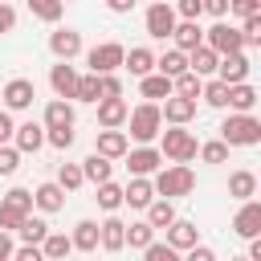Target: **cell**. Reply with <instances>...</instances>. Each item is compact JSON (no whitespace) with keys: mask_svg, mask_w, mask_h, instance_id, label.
Returning <instances> with one entry per match:
<instances>
[{"mask_svg":"<svg viewBox=\"0 0 261 261\" xmlns=\"http://www.w3.org/2000/svg\"><path fill=\"white\" fill-rule=\"evenodd\" d=\"M122 65H126V69H130L135 77H143V73H151V69H155V53L139 45V49H130V53H122Z\"/></svg>","mask_w":261,"mask_h":261,"instance_id":"29","label":"cell"},{"mask_svg":"<svg viewBox=\"0 0 261 261\" xmlns=\"http://www.w3.org/2000/svg\"><path fill=\"white\" fill-rule=\"evenodd\" d=\"M33 204H37L41 212H61V204H65V188H61V184H41V188L33 192Z\"/></svg>","mask_w":261,"mask_h":261,"instance_id":"23","label":"cell"},{"mask_svg":"<svg viewBox=\"0 0 261 261\" xmlns=\"http://www.w3.org/2000/svg\"><path fill=\"white\" fill-rule=\"evenodd\" d=\"M232 232L245 237V241H249V237H261V204H257L253 196L241 200V212L232 216Z\"/></svg>","mask_w":261,"mask_h":261,"instance_id":"10","label":"cell"},{"mask_svg":"<svg viewBox=\"0 0 261 261\" xmlns=\"http://www.w3.org/2000/svg\"><path fill=\"white\" fill-rule=\"evenodd\" d=\"M216 61H220V53H216V49H208L204 41H200L196 49H188V69H192V73H200V77H204V73H216Z\"/></svg>","mask_w":261,"mask_h":261,"instance_id":"21","label":"cell"},{"mask_svg":"<svg viewBox=\"0 0 261 261\" xmlns=\"http://www.w3.org/2000/svg\"><path fill=\"white\" fill-rule=\"evenodd\" d=\"M33 212V192H24V188H12L4 200H0V228L4 232H12L24 216Z\"/></svg>","mask_w":261,"mask_h":261,"instance_id":"5","label":"cell"},{"mask_svg":"<svg viewBox=\"0 0 261 261\" xmlns=\"http://www.w3.org/2000/svg\"><path fill=\"white\" fill-rule=\"evenodd\" d=\"M12 29H16V8H12L8 0H0V37L12 33Z\"/></svg>","mask_w":261,"mask_h":261,"instance_id":"49","label":"cell"},{"mask_svg":"<svg viewBox=\"0 0 261 261\" xmlns=\"http://www.w3.org/2000/svg\"><path fill=\"white\" fill-rule=\"evenodd\" d=\"M12 249H16V245H12V237L0 228V261H8V257H12Z\"/></svg>","mask_w":261,"mask_h":261,"instance_id":"54","label":"cell"},{"mask_svg":"<svg viewBox=\"0 0 261 261\" xmlns=\"http://www.w3.org/2000/svg\"><path fill=\"white\" fill-rule=\"evenodd\" d=\"M98 90H102V98H122V77L118 73H98Z\"/></svg>","mask_w":261,"mask_h":261,"instance_id":"44","label":"cell"},{"mask_svg":"<svg viewBox=\"0 0 261 261\" xmlns=\"http://www.w3.org/2000/svg\"><path fill=\"white\" fill-rule=\"evenodd\" d=\"M12 143H16V151H20V155L41 151V143H45V126H41V122H20V126L12 130Z\"/></svg>","mask_w":261,"mask_h":261,"instance_id":"19","label":"cell"},{"mask_svg":"<svg viewBox=\"0 0 261 261\" xmlns=\"http://www.w3.org/2000/svg\"><path fill=\"white\" fill-rule=\"evenodd\" d=\"M98 245H102L106 253H118V249H126V224H122L118 216H106V220L98 224Z\"/></svg>","mask_w":261,"mask_h":261,"instance_id":"15","label":"cell"},{"mask_svg":"<svg viewBox=\"0 0 261 261\" xmlns=\"http://www.w3.org/2000/svg\"><path fill=\"white\" fill-rule=\"evenodd\" d=\"M143 24H147V33H151L155 41H163V37H171V29H175V8H171V4H163V0H151V8H147V16H143Z\"/></svg>","mask_w":261,"mask_h":261,"instance_id":"7","label":"cell"},{"mask_svg":"<svg viewBox=\"0 0 261 261\" xmlns=\"http://www.w3.org/2000/svg\"><path fill=\"white\" fill-rule=\"evenodd\" d=\"M216 77L220 82H245L249 77V57H245V49H232V53H220V61H216Z\"/></svg>","mask_w":261,"mask_h":261,"instance_id":"11","label":"cell"},{"mask_svg":"<svg viewBox=\"0 0 261 261\" xmlns=\"http://www.w3.org/2000/svg\"><path fill=\"white\" fill-rule=\"evenodd\" d=\"M204 45H208V49H216V53H232V49H245V45H241V29H232L224 16H220V20H216V24L204 33Z\"/></svg>","mask_w":261,"mask_h":261,"instance_id":"8","label":"cell"},{"mask_svg":"<svg viewBox=\"0 0 261 261\" xmlns=\"http://www.w3.org/2000/svg\"><path fill=\"white\" fill-rule=\"evenodd\" d=\"M57 184H61L65 192L82 188V184H86V175H82V163H61V167H57Z\"/></svg>","mask_w":261,"mask_h":261,"instance_id":"40","label":"cell"},{"mask_svg":"<svg viewBox=\"0 0 261 261\" xmlns=\"http://www.w3.org/2000/svg\"><path fill=\"white\" fill-rule=\"evenodd\" d=\"M98 204H102L106 212H114V208L122 204V188L110 184V179H102V184H98Z\"/></svg>","mask_w":261,"mask_h":261,"instance_id":"41","label":"cell"},{"mask_svg":"<svg viewBox=\"0 0 261 261\" xmlns=\"http://www.w3.org/2000/svg\"><path fill=\"white\" fill-rule=\"evenodd\" d=\"M224 106H232V110H253V106H257V90H253L249 82H232Z\"/></svg>","mask_w":261,"mask_h":261,"instance_id":"30","label":"cell"},{"mask_svg":"<svg viewBox=\"0 0 261 261\" xmlns=\"http://www.w3.org/2000/svg\"><path fill=\"white\" fill-rule=\"evenodd\" d=\"M77 102H98L102 90H98V73H77V90H73Z\"/></svg>","mask_w":261,"mask_h":261,"instance_id":"37","label":"cell"},{"mask_svg":"<svg viewBox=\"0 0 261 261\" xmlns=\"http://www.w3.org/2000/svg\"><path fill=\"white\" fill-rule=\"evenodd\" d=\"M49 49H53L57 61H73V57L82 53V33H73V29H53V33H49Z\"/></svg>","mask_w":261,"mask_h":261,"instance_id":"12","label":"cell"},{"mask_svg":"<svg viewBox=\"0 0 261 261\" xmlns=\"http://www.w3.org/2000/svg\"><path fill=\"white\" fill-rule=\"evenodd\" d=\"M171 37H175V49H196L200 41H204V29H200V20H179L175 29H171Z\"/></svg>","mask_w":261,"mask_h":261,"instance_id":"24","label":"cell"},{"mask_svg":"<svg viewBox=\"0 0 261 261\" xmlns=\"http://www.w3.org/2000/svg\"><path fill=\"white\" fill-rule=\"evenodd\" d=\"M159 110H163V118H167V122L188 126V122L196 118V98H184V94H175V90H171V94L163 98V106H159Z\"/></svg>","mask_w":261,"mask_h":261,"instance_id":"13","label":"cell"},{"mask_svg":"<svg viewBox=\"0 0 261 261\" xmlns=\"http://www.w3.org/2000/svg\"><path fill=\"white\" fill-rule=\"evenodd\" d=\"M196 151H200L204 163H224V159H228V143H224V139H212V143H204V147H196Z\"/></svg>","mask_w":261,"mask_h":261,"instance_id":"43","label":"cell"},{"mask_svg":"<svg viewBox=\"0 0 261 261\" xmlns=\"http://www.w3.org/2000/svg\"><path fill=\"white\" fill-rule=\"evenodd\" d=\"M16 167H20V151L8 147V143H0V175H12Z\"/></svg>","mask_w":261,"mask_h":261,"instance_id":"46","label":"cell"},{"mask_svg":"<svg viewBox=\"0 0 261 261\" xmlns=\"http://www.w3.org/2000/svg\"><path fill=\"white\" fill-rule=\"evenodd\" d=\"M196 241H200V228H196L192 220H171V224H167V245H171L175 253L192 249Z\"/></svg>","mask_w":261,"mask_h":261,"instance_id":"20","label":"cell"},{"mask_svg":"<svg viewBox=\"0 0 261 261\" xmlns=\"http://www.w3.org/2000/svg\"><path fill=\"white\" fill-rule=\"evenodd\" d=\"M106 8H110V12H130L135 0H106Z\"/></svg>","mask_w":261,"mask_h":261,"instance_id":"55","label":"cell"},{"mask_svg":"<svg viewBox=\"0 0 261 261\" xmlns=\"http://www.w3.org/2000/svg\"><path fill=\"white\" fill-rule=\"evenodd\" d=\"M8 4H12V0H8Z\"/></svg>","mask_w":261,"mask_h":261,"instance_id":"56","label":"cell"},{"mask_svg":"<svg viewBox=\"0 0 261 261\" xmlns=\"http://www.w3.org/2000/svg\"><path fill=\"white\" fill-rule=\"evenodd\" d=\"M12 257H16V261H41V245H29V241H24L20 249H12Z\"/></svg>","mask_w":261,"mask_h":261,"instance_id":"51","label":"cell"},{"mask_svg":"<svg viewBox=\"0 0 261 261\" xmlns=\"http://www.w3.org/2000/svg\"><path fill=\"white\" fill-rule=\"evenodd\" d=\"M155 196H167V200H175V196H188V192H196V171L188 167V163H175V167H163V171H155Z\"/></svg>","mask_w":261,"mask_h":261,"instance_id":"2","label":"cell"},{"mask_svg":"<svg viewBox=\"0 0 261 261\" xmlns=\"http://www.w3.org/2000/svg\"><path fill=\"white\" fill-rule=\"evenodd\" d=\"M143 257L147 261H175V249L171 245H159V241H147L143 245Z\"/></svg>","mask_w":261,"mask_h":261,"instance_id":"45","label":"cell"},{"mask_svg":"<svg viewBox=\"0 0 261 261\" xmlns=\"http://www.w3.org/2000/svg\"><path fill=\"white\" fill-rule=\"evenodd\" d=\"M49 86H53L57 98H73V90H77V69H73L69 61H57V65L49 69Z\"/></svg>","mask_w":261,"mask_h":261,"instance_id":"16","label":"cell"},{"mask_svg":"<svg viewBox=\"0 0 261 261\" xmlns=\"http://www.w3.org/2000/svg\"><path fill=\"white\" fill-rule=\"evenodd\" d=\"M65 253H73V241H69L65 232H45V241H41V257L57 261V257H65Z\"/></svg>","mask_w":261,"mask_h":261,"instance_id":"33","label":"cell"},{"mask_svg":"<svg viewBox=\"0 0 261 261\" xmlns=\"http://www.w3.org/2000/svg\"><path fill=\"white\" fill-rule=\"evenodd\" d=\"M200 4H204V12H212L216 20H220V16H228V0H200Z\"/></svg>","mask_w":261,"mask_h":261,"instance_id":"52","label":"cell"},{"mask_svg":"<svg viewBox=\"0 0 261 261\" xmlns=\"http://www.w3.org/2000/svg\"><path fill=\"white\" fill-rule=\"evenodd\" d=\"M122 45L118 41H102V45H94L90 53H86V65H90V73H114L118 65H122Z\"/></svg>","mask_w":261,"mask_h":261,"instance_id":"6","label":"cell"},{"mask_svg":"<svg viewBox=\"0 0 261 261\" xmlns=\"http://www.w3.org/2000/svg\"><path fill=\"white\" fill-rule=\"evenodd\" d=\"M122 159H126V171H130V175H155V171H159V163H163V151H155V147H147V143H143L139 151H130V147H126V155H122Z\"/></svg>","mask_w":261,"mask_h":261,"instance_id":"9","label":"cell"},{"mask_svg":"<svg viewBox=\"0 0 261 261\" xmlns=\"http://www.w3.org/2000/svg\"><path fill=\"white\" fill-rule=\"evenodd\" d=\"M196 135L192 130H184L179 122H171V130H163V155L171 159V163H188V159H196Z\"/></svg>","mask_w":261,"mask_h":261,"instance_id":"4","label":"cell"},{"mask_svg":"<svg viewBox=\"0 0 261 261\" xmlns=\"http://www.w3.org/2000/svg\"><path fill=\"white\" fill-rule=\"evenodd\" d=\"M200 98H204L208 106H224V102H228V82H220V77H212L208 86H200Z\"/></svg>","mask_w":261,"mask_h":261,"instance_id":"39","label":"cell"},{"mask_svg":"<svg viewBox=\"0 0 261 261\" xmlns=\"http://www.w3.org/2000/svg\"><path fill=\"white\" fill-rule=\"evenodd\" d=\"M147 241H155V228H151L147 220H139V224H126V245H130V249H143Z\"/></svg>","mask_w":261,"mask_h":261,"instance_id":"42","label":"cell"},{"mask_svg":"<svg viewBox=\"0 0 261 261\" xmlns=\"http://www.w3.org/2000/svg\"><path fill=\"white\" fill-rule=\"evenodd\" d=\"M98 122L102 126H122L126 122V102L122 98H98Z\"/></svg>","mask_w":261,"mask_h":261,"instance_id":"25","label":"cell"},{"mask_svg":"<svg viewBox=\"0 0 261 261\" xmlns=\"http://www.w3.org/2000/svg\"><path fill=\"white\" fill-rule=\"evenodd\" d=\"M175 12H179L184 20H200V12H204V4H200V0H179V4H175Z\"/></svg>","mask_w":261,"mask_h":261,"instance_id":"50","label":"cell"},{"mask_svg":"<svg viewBox=\"0 0 261 261\" xmlns=\"http://www.w3.org/2000/svg\"><path fill=\"white\" fill-rule=\"evenodd\" d=\"M155 69H159V73H167V77H175V73H184V69H188V53H184V49H167L163 57H155Z\"/></svg>","mask_w":261,"mask_h":261,"instance_id":"34","label":"cell"},{"mask_svg":"<svg viewBox=\"0 0 261 261\" xmlns=\"http://www.w3.org/2000/svg\"><path fill=\"white\" fill-rule=\"evenodd\" d=\"M220 139L228 147H257L261 143V122L253 118V110H237L220 122Z\"/></svg>","mask_w":261,"mask_h":261,"instance_id":"1","label":"cell"},{"mask_svg":"<svg viewBox=\"0 0 261 261\" xmlns=\"http://www.w3.org/2000/svg\"><path fill=\"white\" fill-rule=\"evenodd\" d=\"M139 94H143V98H151V102H155V98H167V94H171V77H167V73H159V69H151V73H143V77H139Z\"/></svg>","mask_w":261,"mask_h":261,"instance_id":"22","label":"cell"},{"mask_svg":"<svg viewBox=\"0 0 261 261\" xmlns=\"http://www.w3.org/2000/svg\"><path fill=\"white\" fill-rule=\"evenodd\" d=\"M126 147H130V143H126V135H122L118 126H102V130H98V147H94L98 155H106V159H122Z\"/></svg>","mask_w":261,"mask_h":261,"instance_id":"17","label":"cell"},{"mask_svg":"<svg viewBox=\"0 0 261 261\" xmlns=\"http://www.w3.org/2000/svg\"><path fill=\"white\" fill-rule=\"evenodd\" d=\"M126 126H130V139L135 143H151L159 130H163V110L155 102H143L135 110H126Z\"/></svg>","mask_w":261,"mask_h":261,"instance_id":"3","label":"cell"},{"mask_svg":"<svg viewBox=\"0 0 261 261\" xmlns=\"http://www.w3.org/2000/svg\"><path fill=\"white\" fill-rule=\"evenodd\" d=\"M45 139H49L57 151H69V147H73V126H57V130H49Z\"/></svg>","mask_w":261,"mask_h":261,"instance_id":"47","label":"cell"},{"mask_svg":"<svg viewBox=\"0 0 261 261\" xmlns=\"http://www.w3.org/2000/svg\"><path fill=\"white\" fill-rule=\"evenodd\" d=\"M110 167H114V163H110L106 155H98V151H94L90 159H82V175H86L90 184H102V179H110Z\"/></svg>","mask_w":261,"mask_h":261,"instance_id":"32","label":"cell"},{"mask_svg":"<svg viewBox=\"0 0 261 261\" xmlns=\"http://www.w3.org/2000/svg\"><path fill=\"white\" fill-rule=\"evenodd\" d=\"M0 98H4V106H8V110H29V106H33V98H37V90H33V82H29V77H12V82L4 86V94H0Z\"/></svg>","mask_w":261,"mask_h":261,"instance_id":"14","label":"cell"},{"mask_svg":"<svg viewBox=\"0 0 261 261\" xmlns=\"http://www.w3.org/2000/svg\"><path fill=\"white\" fill-rule=\"evenodd\" d=\"M241 45H249V49L261 45V12H253V16L241 20Z\"/></svg>","mask_w":261,"mask_h":261,"instance_id":"38","label":"cell"},{"mask_svg":"<svg viewBox=\"0 0 261 261\" xmlns=\"http://www.w3.org/2000/svg\"><path fill=\"white\" fill-rule=\"evenodd\" d=\"M155 200V184L147 179V175H130V184L122 188V204H130V208H147Z\"/></svg>","mask_w":261,"mask_h":261,"instance_id":"18","label":"cell"},{"mask_svg":"<svg viewBox=\"0 0 261 261\" xmlns=\"http://www.w3.org/2000/svg\"><path fill=\"white\" fill-rule=\"evenodd\" d=\"M12 130H16V126H12V114H8V110H0V143H8V139H12Z\"/></svg>","mask_w":261,"mask_h":261,"instance_id":"53","label":"cell"},{"mask_svg":"<svg viewBox=\"0 0 261 261\" xmlns=\"http://www.w3.org/2000/svg\"><path fill=\"white\" fill-rule=\"evenodd\" d=\"M171 220H175V208H171L167 196H159V200L147 204V224H151V228H167Z\"/></svg>","mask_w":261,"mask_h":261,"instance_id":"31","label":"cell"},{"mask_svg":"<svg viewBox=\"0 0 261 261\" xmlns=\"http://www.w3.org/2000/svg\"><path fill=\"white\" fill-rule=\"evenodd\" d=\"M69 241H73V249H82V253H94V249H98V220H77Z\"/></svg>","mask_w":261,"mask_h":261,"instance_id":"28","label":"cell"},{"mask_svg":"<svg viewBox=\"0 0 261 261\" xmlns=\"http://www.w3.org/2000/svg\"><path fill=\"white\" fill-rule=\"evenodd\" d=\"M57 126H73V106L65 98H53L45 106V130H57Z\"/></svg>","mask_w":261,"mask_h":261,"instance_id":"26","label":"cell"},{"mask_svg":"<svg viewBox=\"0 0 261 261\" xmlns=\"http://www.w3.org/2000/svg\"><path fill=\"white\" fill-rule=\"evenodd\" d=\"M16 232H20V237H24L29 245H41V241H45V232H49V224H45L41 216H33V212H29V216H24L20 224H16Z\"/></svg>","mask_w":261,"mask_h":261,"instance_id":"35","label":"cell"},{"mask_svg":"<svg viewBox=\"0 0 261 261\" xmlns=\"http://www.w3.org/2000/svg\"><path fill=\"white\" fill-rule=\"evenodd\" d=\"M228 12H237V16L245 20V16H253V12H261V0H228Z\"/></svg>","mask_w":261,"mask_h":261,"instance_id":"48","label":"cell"},{"mask_svg":"<svg viewBox=\"0 0 261 261\" xmlns=\"http://www.w3.org/2000/svg\"><path fill=\"white\" fill-rule=\"evenodd\" d=\"M228 196H232V200H249V196H257V175H253L249 167L232 171V175H228Z\"/></svg>","mask_w":261,"mask_h":261,"instance_id":"27","label":"cell"},{"mask_svg":"<svg viewBox=\"0 0 261 261\" xmlns=\"http://www.w3.org/2000/svg\"><path fill=\"white\" fill-rule=\"evenodd\" d=\"M29 12L37 16V20H61V12H65V4L61 0H29Z\"/></svg>","mask_w":261,"mask_h":261,"instance_id":"36","label":"cell"}]
</instances>
